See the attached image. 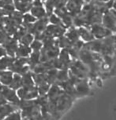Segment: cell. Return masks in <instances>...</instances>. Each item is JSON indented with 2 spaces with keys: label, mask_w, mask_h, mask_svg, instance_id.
I'll use <instances>...</instances> for the list:
<instances>
[{
  "label": "cell",
  "mask_w": 116,
  "mask_h": 120,
  "mask_svg": "<svg viewBox=\"0 0 116 120\" xmlns=\"http://www.w3.org/2000/svg\"><path fill=\"white\" fill-rule=\"evenodd\" d=\"M17 94L21 100H33L39 97V92L36 86L32 88L21 87L17 90Z\"/></svg>",
  "instance_id": "4"
},
{
  "label": "cell",
  "mask_w": 116,
  "mask_h": 120,
  "mask_svg": "<svg viewBox=\"0 0 116 120\" xmlns=\"http://www.w3.org/2000/svg\"><path fill=\"white\" fill-rule=\"evenodd\" d=\"M30 47L33 51H40L43 47V43L40 40L36 39V40H34V41H33V42L31 43Z\"/></svg>",
  "instance_id": "22"
},
{
  "label": "cell",
  "mask_w": 116,
  "mask_h": 120,
  "mask_svg": "<svg viewBox=\"0 0 116 120\" xmlns=\"http://www.w3.org/2000/svg\"><path fill=\"white\" fill-rule=\"evenodd\" d=\"M0 71H1V70H0Z\"/></svg>",
  "instance_id": "32"
},
{
  "label": "cell",
  "mask_w": 116,
  "mask_h": 120,
  "mask_svg": "<svg viewBox=\"0 0 116 120\" xmlns=\"http://www.w3.org/2000/svg\"><path fill=\"white\" fill-rule=\"evenodd\" d=\"M67 2L68 0H47V2L45 3L47 14L49 16L56 9L65 7Z\"/></svg>",
  "instance_id": "8"
},
{
  "label": "cell",
  "mask_w": 116,
  "mask_h": 120,
  "mask_svg": "<svg viewBox=\"0 0 116 120\" xmlns=\"http://www.w3.org/2000/svg\"><path fill=\"white\" fill-rule=\"evenodd\" d=\"M66 29L64 27L55 25V24H51V25L47 26V28L44 30V35L47 37H60L62 35H64Z\"/></svg>",
  "instance_id": "6"
},
{
  "label": "cell",
  "mask_w": 116,
  "mask_h": 120,
  "mask_svg": "<svg viewBox=\"0 0 116 120\" xmlns=\"http://www.w3.org/2000/svg\"><path fill=\"white\" fill-rule=\"evenodd\" d=\"M101 24L112 32L116 33V20L111 14L110 10H107L104 13Z\"/></svg>",
  "instance_id": "7"
},
{
  "label": "cell",
  "mask_w": 116,
  "mask_h": 120,
  "mask_svg": "<svg viewBox=\"0 0 116 120\" xmlns=\"http://www.w3.org/2000/svg\"><path fill=\"white\" fill-rule=\"evenodd\" d=\"M20 40H21V42L22 45L29 46V45H31V43L33 41V35H31L30 33L25 34L24 35H22L21 37Z\"/></svg>",
  "instance_id": "21"
},
{
  "label": "cell",
  "mask_w": 116,
  "mask_h": 120,
  "mask_svg": "<svg viewBox=\"0 0 116 120\" xmlns=\"http://www.w3.org/2000/svg\"><path fill=\"white\" fill-rule=\"evenodd\" d=\"M3 120H22V116L19 109L9 114Z\"/></svg>",
  "instance_id": "20"
},
{
  "label": "cell",
  "mask_w": 116,
  "mask_h": 120,
  "mask_svg": "<svg viewBox=\"0 0 116 120\" xmlns=\"http://www.w3.org/2000/svg\"><path fill=\"white\" fill-rule=\"evenodd\" d=\"M14 60H15L14 56H10L6 55L0 57V70L1 71L8 70L9 68L13 64Z\"/></svg>",
  "instance_id": "13"
},
{
  "label": "cell",
  "mask_w": 116,
  "mask_h": 120,
  "mask_svg": "<svg viewBox=\"0 0 116 120\" xmlns=\"http://www.w3.org/2000/svg\"><path fill=\"white\" fill-rule=\"evenodd\" d=\"M22 79V86L25 88H32L35 86V82L33 81L32 73L30 71H28L23 75H21Z\"/></svg>",
  "instance_id": "14"
},
{
  "label": "cell",
  "mask_w": 116,
  "mask_h": 120,
  "mask_svg": "<svg viewBox=\"0 0 116 120\" xmlns=\"http://www.w3.org/2000/svg\"><path fill=\"white\" fill-rule=\"evenodd\" d=\"M65 36L71 42L72 44H74L77 41H79V40H81L80 37H79L78 31H77V28L74 26H72L69 28V30L66 31Z\"/></svg>",
  "instance_id": "12"
},
{
  "label": "cell",
  "mask_w": 116,
  "mask_h": 120,
  "mask_svg": "<svg viewBox=\"0 0 116 120\" xmlns=\"http://www.w3.org/2000/svg\"><path fill=\"white\" fill-rule=\"evenodd\" d=\"M22 120H34V119H22Z\"/></svg>",
  "instance_id": "30"
},
{
  "label": "cell",
  "mask_w": 116,
  "mask_h": 120,
  "mask_svg": "<svg viewBox=\"0 0 116 120\" xmlns=\"http://www.w3.org/2000/svg\"><path fill=\"white\" fill-rule=\"evenodd\" d=\"M90 86L87 79H79L74 85V92L76 97H85L89 94Z\"/></svg>",
  "instance_id": "5"
},
{
  "label": "cell",
  "mask_w": 116,
  "mask_h": 120,
  "mask_svg": "<svg viewBox=\"0 0 116 120\" xmlns=\"http://www.w3.org/2000/svg\"><path fill=\"white\" fill-rule=\"evenodd\" d=\"M13 73L10 70H3L0 71V84L8 86L13 79Z\"/></svg>",
  "instance_id": "11"
},
{
  "label": "cell",
  "mask_w": 116,
  "mask_h": 120,
  "mask_svg": "<svg viewBox=\"0 0 116 120\" xmlns=\"http://www.w3.org/2000/svg\"><path fill=\"white\" fill-rule=\"evenodd\" d=\"M24 21L25 22L26 24H31V23H34L36 21V18L34 17L33 15L29 14V13H26V14L24 15L23 17Z\"/></svg>",
  "instance_id": "23"
},
{
  "label": "cell",
  "mask_w": 116,
  "mask_h": 120,
  "mask_svg": "<svg viewBox=\"0 0 116 120\" xmlns=\"http://www.w3.org/2000/svg\"><path fill=\"white\" fill-rule=\"evenodd\" d=\"M112 9H115V10H116V0H114V2H113V6H112Z\"/></svg>",
  "instance_id": "29"
},
{
  "label": "cell",
  "mask_w": 116,
  "mask_h": 120,
  "mask_svg": "<svg viewBox=\"0 0 116 120\" xmlns=\"http://www.w3.org/2000/svg\"><path fill=\"white\" fill-rule=\"evenodd\" d=\"M93 1H97V2H101V3H108L109 0H93Z\"/></svg>",
  "instance_id": "28"
},
{
  "label": "cell",
  "mask_w": 116,
  "mask_h": 120,
  "mask_svg": "<svg viewBox=\"0 0 116 120\" xmlns=\"http://www.w3.org/2000/svg\"><path fill=\"white\" fill-rule=\"evenodd\" d=\"M4 5H5V3H4L3 0H0V8H3Z\"/></svg>",
  "instance_id": "27"
},
{
  "label": "cell",
  "mask_w": 116,
  "mask_h": 120,
  "mask_svg": "<svg viewBox=\"0 0 116 120\" xmlns=\"http://www.w3.org/2000/svg\"><path fill=\"white\" fill-rule=\"evenodd\" d=\"M109 10H110V12L111 13V14L113 15V17H115V19L116 20V10H115V9H112V8H111Z\"/></svg>",
  "instance_id": "26"
},
{
  "label": "cell",
  "mask_w": 116,
  "mask_h": 120,
  "mask_svg": "<svg viewBox=\"0 0 116 120\" xmlns=\"http://www.w3.org/2000/svg\"><path fill=\"white\" fill-rule=\"evenodd\" d=\"M69 71L77 78L81 79H87L91 77L88 68L79 59H73Z\"/></svg>",
  "instance_id": "1"
},
{
  "label": "cell",
  "mask_w": 116,
  "mask_h": 120,
  "mask_svg": "<svg viewBox=\"0 0 116 120\" xmlns=\"http://www.w3.org/2000/svg\"><path fill=\"white\" fill-rule=\"evenodd\" d=\"M43 1H45V0H43Z\"/></svg>",
  "instance_id": "31"
},
{
  "label": "cell",
  "mask_w": 116,
  "mask_h": 120,
  "mask_svg": "<svg viewBox=\"0 0 116 120\" xmlns=\"http://www.w3.org/2000/svg\"><path fill=\"white\" fill-rule=\"evenodd\" d=\"M7 39H8L7 34L0 31V43H4Z\"/></svg>",
  "instance_id": "24"
},
{
  "label": "cell",
  "mask_w": 116,
  "mask_h": 120,
  "mask_svg": "<svg viewBox=\"0 0 116 120\" xmlns=\"http://www.w3.org/2000/svg\"><path fill=\"white\" fill-rule=\"evenodd\" d=\"M77 31L79 34V37L80 39L84 42H88L94 39V36L90 31V30L86 27H78Z\"/></svg>",
  "instance_id": "9"
},
{
  "label": "cell",
  "mask_w": 116,
  "mask_h": 120,
  "mask_svg": "<svg viewBox=\"0 0 116 120\" xmlns=\"http://www.w3.org/2000/svg\"><path fill=\"white\" fill-rule=\"evenodd\" d=\"M6 103H8L7 102V101L6 100L5 97H3V95L0 93V105H4V104H6Z\"/></svg>",
  "instance_id": "25"
},
{
  "label": "cell",
  "mask_w": 116,
  "mask_h": 120,
  "mask_svg": "<svg viewBox=\"0 0 116 120\" xmlns=\"http://www.w3.org/2000/svg\"><path fill=\"white\" fill-rule=\"evenodd\" d=\"M48 21L51 22L52 24H55V25L62 26V27H64V28H66L65 25L62 23V20H61L56 14H54V13H51V15H49Z\"/></svg>",
  "instance_id": "19"
},
{
  "label": "cell",
  "mask_w": 116,
  "mask_h": 120,
  "mask_svg": "<svg viewBox=\"0 0 116 120\" xmlns=\"http://www.w3.org/2000/svg\"><path fill=\"white\" fill-rule=\"evenodd\" d=\"M9 86L14 90H17L18 89H20L22 86V79L21 75L17 73L13 74V79L11 81L10 84L9 85Z\"/></svg>",
  "instance_id": "16"
},
{
  "label": "cell",
  "mask_w": 116,
  "mask_h": 120,
  "mask_svg": "<svg viewBox=\"0 0 116 120\" xmlns=\"http://www.w3.org/2000/svg\"><path fill=\"white\" fill-rule=\"evenodd\" d=\"M17 109H19L18 107L10 103L1 105H0V120H3L9 114Z\"/></svg>",
  "instance_id": "10"
},
{
  "label": "cell",
  "mask_w": 116,
  "mask_h": 120,
  "mask_svg": "<svg viewBox=\"0 0 116 120\" xmlns=\"http://www.w3.org/2000/svg\"><path fill=\"white\" fill-rule=\"evenodd\" d=\"M31 12L36 18H42L46 17V10L43 8L42 6H33L31 8Z\"/></svg>",
  "instance_id": "17"
},
{
  "label": "cell",
  "mask_w": 116,
  "mask_h": 120,
  "mask_svg": "<svg viewBox=\"0 0 116 120\" xmlns=\"http://www.w3.org/2000/svg\"><path fill=\"white\" fill-rule=\"evenodd\" d=\"M86 28L89 29L95 38H104L113 34L112 31L105 28L102 24H93Z\"/></svg>",
  "instance_id": "3"
},
{
  "label": "cell",
  "mask_w": 116,
  "mask_h": 120,
  "mask_svg": "<svg viewBox=\"0 0 116 120\" xmlns=\"http://www.w3.org/2000/svg\"><path fill=\"white\" fill-rule=\"evenodd\" d=\"M0 93L3 95V97L6 98L8 103L12 104V105L18 107L21 99L18 97L17 92L14 90L11 89L8 86L0 84Z\"/></svg>",
  "instance_id": "2"
},
{
  "label": "cell",
  "mask_w": 116,
  "mask_h": 120,
  "mask_svg": "<svg viewBox=\"0 0 116 120\" xmlns=\"http://www.w3.org/2000/svg\"><path fill=\"white\" fill-rule=\"evenodd\" d=\"M32 52L31 47H29L25 45H21L17 47V49L16 51V56L17 57H28L30 55Z\"/></svg>",
  "instance_id": "15"
},
{
  "label": "cell",
  "mask_w": 116,
  "mask_h": 120,
  "mask_svg": "<svg viewBox=\"0 0 116 120\" xmlns=\"http://www.w3.org/2000/svg\"><path fill=\"white\" fill-rule=\"evenodd\" d=\"M69 79V70H58L55 84H59Z\"/></svg>",
  "instance_id": "18"
}]
</instances>
